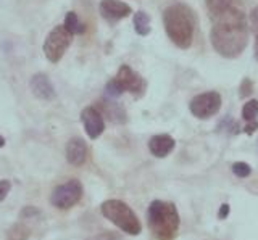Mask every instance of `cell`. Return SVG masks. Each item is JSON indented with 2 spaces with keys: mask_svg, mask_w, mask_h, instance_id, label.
Segmentation results:
<instances>
[{
  "mask_svg": "<svg viewBox=\"0 0 258 240\" xmlns=\"http://www.w3.org/2000/svg\"><path fill=\"white\" fill-rule=\"evenodd\" d=\"M212 20L213 26L210 31V42L215 52L224 58H237L248 44V25L244 7L242 4L236 5Z\"/></svg>",
  "mask_w": 258,
  "mask_h": 240,
  "instance_id": "cell-1",
  "label": "cell"
},
{
  "mask_svg": "<svg viewBox=\"0 0 258 240\" xmlns=\"http://www.w3.org/2000/svg\"><path fill=\"white\" fill-rule=\"evenodd\" d=\"M163 26L171 42L179 49H189L196 33V17L184 4H173L163 10Z\"/></svg>",
  "mask_w": 258,
  "mask_h": 240,
  "instance_id": "cell-2",
  "label": "cell"
},
{
  "mask_svg": "<svg viewBox=\"0 0 258 240\" xmlns=\"http://www.w3.org/2000/svg\"><path fill=\"white\" fill-rule=\"evenodd\" d=\"M147 222L157 240H174L179 230V213L171 202L153 200L147 210Z\"/></svg>",
  "mask_w": 258,
  "mask_h": 240,
  "instance_id": "cell-3",
  "label": "cell"
},
{
  "mask_svg": "<svg viewBox=\"0 0 258 240\" xmlns=\"http://www.w3.org/2000/svg\"><path fill=\"white\" fill-rule=\"evenodd\" d=\"M100 211L110 222L129 235H139L142 232V224L137 214L131 210V206L121 200H107L102 203Z\"/></svg>",
  "mask_w": 258,
  "mask_h": 240,
  "instance_id": "cell-4",
  "label": "cell"
},
{
  "mask_svg": "<svg viewBox=\"0 0 258 240\" xmlns=\"http://www.w3.org/2000/svg\"><path fill=\"white\" fill-rule=\"evenodd\" d=\"M73 42V34L63 25L55 26L44 42V53L48 61L58 63Z\"/></svg>",
  "mask_w": 258,
  "mask_h": 240,
  "instance_id": "cell-5",
  "label": "cell"
},
{
  "mask_svg": "<svg viewBox=\"0 0 258 240\" xmlns=\"http://www.w3.org/2000/svg\"><path fill=\"white\" fill-rule=\"evenodd\" d=\"M81 198H83V184L78 179H70L53 189L50 203L58 210H70Z\"/></svg>",
  "mask_w": 258,
  "mask_h": 240,
  "instance_id": "cell-6",
  "label": "cell"
},
{
  "mask_svg": "<svg viewBox=\"0 0 258 240\" xmlns=\"http://www.w3.org/2000/svg\"><path fill=\"white\" fill-rule=\"evenodd\" d=\"M220 108H221V95L215 91L199 94L189 103L190 113L199 119H208L215 116L220 111Z\"/></svg>",
  "mask_w": 258,
  "mask_h": 240,
  "instance_id": "cell-7",
  "label": "cell"
},
{
  "mask_svg": "<svg viewBox=\"0 0 258 240\" xmlns=\"http://www.w3.org/2000/svg\"><path fill=\"white\" fill-rule=\"evenodd\" d=\"M115 81L119 84L123 92H129V94L136 95V97H141V95L145 92V87H147L144 77L139 73H136V71L127 65H123L118 69Z\"/></svg>",
  "mask_w": 258,
  "mask_h": 240,
  "instance_id": "cell-8",
  "label": "cell"
},
{
  "mask_svg": "<svg viewBox=\"0 0 258 240\" xmlns=\"http://www.w3.org/2000/svg\"><path fill=\"white\" fill-rule=\"evenodd\" d=\"M81 121L84 124L86 134L89 135V139H97L100 137L105 131V121L103 115L99 111L97 107H86L81 113Z\"/></svg>",
  "mask_w": 258,
  "mask_h": 240,
  "instance_id": "cell-9",
  "label": "cell"
},
{
  "mask_svg": "<svg viewBox=\"0 0 258 240\" xmlns=\"http://www.w3.org/2000/svg\"><path fill=\"white\" fill-rule=\"evenodd\" d=\"M100 13L107 21L116 23L123 18H127L129 15L133 13V10H131V7L124 2H121V0H102Z\"/></svg>",
  "mask_w": 258,
  "mask_h": 240,
  "instance_id": "cell-10",
  "label": "cell"
},
{
  "mask_svg": "<svg viewBox=\"0 0 258 240\" xmlns=\"http://www.w3.org/2000/svg\"><path fill=\"white\" fill-rule=\"evenodd\" d=\"M29 89L36 99L50 102L55 99V89L50 83V79L47 77L44 73H37L29 79Z\"/></svg>",
  "mask_w": 258,
  "mask_h": 240,
  "instance_id": "cell-11",
  "label": "cell"
},
{
  "mask_svg": "<svg viewBox=\"0 0 258 240\" xmlns=\"http://www.w3.org/2000/svg\"><path fill=\"white\" fill-rule=\"evenodd\" d=\"M67 159L73 166H83L87 159V145L81 137H71L67 143Z\"/></svg>",
  "mask_w": 258,
  "mask_h": 240,
  "instance_id": "cell-12",
  "label": "cell"
},
{
  "mask_svg": "<svg viewBox=\"0 0 258 240\" xmlns=\"http://www.w3.org/2000/svg\"><path fill=\"white\" fill-rule=\"evenodd\" d=\"M176 147V142L171 135L168 134H158L153 135V137L149 140V150L153 156L157 158H165L168 156Z\"/></svg>",
  "mask_w": 258,
  "mask_h": 240,
  "instance_id": "cell-13",
  "label": "cell"
},
{
  "mask_svg": "<svg viewBox=\"0 0 258 240\" xmlns=\"http://www.w3.org/2000/svg\"><path fill=\"white\" fill-rule=\"evenodd\" d=\"M99 111L103 115H107L110 121L123 124L126 123V111L121 108L115 102H100L99 103Z\"/></svg>",
  "mask_w": 258,
  "mask_h": 240,
  "instance_id": "cell-14",
  "label": "cell"
},
{
  "mask_svg": "<svg viewBox=\"0 0 258 240\" xmlns=\"http://www.w3.org/2000/svg\"><path fill=\"white\" fill-rule=\"evenodd\" d=\"M240 4H242L240 0H205L210 18H213L216 15H220V13L229 10L236 5H240Z\"/></svg>",
  "mask_w": 258,
  "mask_h": 240,
  "instance_id": "cell-15",
  "label": "cell"
},
{
  "mask_svg": "<svg viewBox=\"0 0 258 240\" xmlns=\"http://www.w3.org/2000/svg\"><path fill=\"white\" fill-rule=\"evenodd\" d=\"M134 29L139 36H147L150 33V17L145 12L139 10L137 13H134Z\"/></svg>",
  "mask_w": 258,
  "mask_h": 240,
  "instance_id": "cell-16",
  "label": "cell"
},
{
  "mask_svg": "<svg viewBox=\"0 0 258 240\" xmlns=\"http://www.w3.org/2000/svg\"><path fill=\"white\" fill-rule=\"evenodd\" d=\"M31 235V229L23 222H16L8 229L7 240H28Z\"/></svg>",
  "mask_w": 258,
  "mask_h": 240,
  "instance_id": "cell-17",
  "label": "cell"
},
{
  "mask_svg": "<svg viewBox=\"0 0 258 240\" xmlns=\"http://www.w3.org/2000/svg\"><path fill=\"white\" fill-rule=\"evenodd\" d=\"M63 26L67 28L73 36H75V34L84 33V26H83V23L79 21L78 13H76V12H68V13H67V17H64Z\"/></svg>",
  "mask_w": 258,
  "mask_h": 240,
  "instance_id": "cell-18",
  "label": "cell"
},
{
  "mask_svg": "<svg viewBox=\"0 0 258 240\" xmlns=\"http://www.w3.org/2000/svg\"><path fill=\"white\" fill-rule=\"evenodd\" d=\"M258 116V100H248L244 108H242V118L245 119V121H255Z\"/></svg>",
  "mask_w": 258,
  "mask_h": 240,
  "instance_id": "cell-19",
  "label": "cell"
},
{
  "mask_svg": "<svg viewBox=\"0 0 258 240\" xmlns=\"http://www.w3.org/2000/svg\"><path fill=\"white\" fill-rule=\"evenodd\" d=\"M123 89L119 87V84L115 81V77L111 79V81H108V84L105 86V95H107L108 99H118L119 95H123Z\"/></svg>",
  "mask_w": 258,
  "mask_h": 240,
  "instance_id": "cell-20",
  "label": "cell"
},
{
  "mask_svg": "<svg viewBox=\"0 0 258 240\" xmlns=\"http://www.w3.org/2000/svg\"><path fill=\"white\" fill-rule=\"evenodd\" d=\"M232 173L236 174L237 178L244 179V178H248V176L252 174V168L244 162H237V163L232 165Z\"/></svg>",
  "mask_w": 258,
  "mask_h": 240,
  "instance_id": "cell-21",
  "label": "cell"
},
{
  "mask_svg": "<svg viewBox=\"0 0 258 240\" xmlns=\"http://www.w3.org/2000/svg\"><path fill=\"white\" fill-rule=\"evenodd\" d=\"M252 92H253V83L250 81L248 77H244V81H242L239 86V97L245 99L248 95H252Z\"/></svg>",
  "mask_w": 258,
  "mask_h": 240,
  "instance_id": "cell-22",
  "label": "cell"
},
{
  "mask_svg": "<svg viewBox=\"0 0 258 240\" xmlns=\"http://www.w3.org/2000/svg\"><path fill=\"white\" fill-rule=\"evenodd\" d=\"M40 216V211L37 210L36 206H24V210L21 211V218H39Z\"/></svg>",
  "mask_w": 258,
  "mask_h": 240,
  "instance_id": "cell-23",
  "label": "cell"
},
{
  "mask_svg": "<svg viewBox=\"0 0 258 240\" xmlns=\"http://www.w3.org/2000/svg\"><path fill=\"white\" fill-rule=\"evenodd\" d=\"M12 190V182L10 181H0V202H4L7 195Z\"/></svg>",
  "mask_w": 258,
  "mask_h": 240,
  "instance_id": "cell-24",
  "label": "cell"
},
{
  "mask_svg": "<svg viewBox=\"0 0 258 240\" xmlns=\"http://www.w3.org/2000/svg\"><path fill=\"white\" fill-rule=\"evenodd\" d=\"M250 23H252L253 31H258V7H255L253 12L250 13Z\"/></svg>",
  "mask_w": 258,
  "mask_h": 240,
  "instance_id": "cell-25",
  "label": "cell"
},
{
  "mask_svg": "<svg viewBox=\"0 0 258 240\" xmlns=\"http://www.w3.org/2000/svg\"><path fill=\"white\" fill-rule=\"evenodd\" d=\"M244 129H245V132H247V134H253V132L258 129V123H256V119H255V121H248V124L244 127Z\"/></svg>",
  "mask_w": 258,
  "mask_h": 240,
  "instance_id": "cell-26",
  "label": "cell"
},
{
  "mask_svg": "<svg viewBox=\"0 0 258 240\" xmlns=\"http://www.w3.org/2000/svg\"><path fill=\"white\" fill-rule=\"evenodd\" d=\"M91 240H119L116 235H113V234H100V235H97V237H92Z\"/></svg>",
  "mask_w": 258,
  "mask_h": 240,
  "instance_id": "cell-27",
  "label": "cell"
},
{
  "mask_svg": "<svg viewBox=\"0 0 258 240\" xmlns=\"http://www.w3.org/2000/svg\"><path fill=\"white\" fill-rule=\"evenodd\" d=\"M228 214H229V205L224 203V205H221V210H220V214L218 216H220V219H224Z\"/></svg>",
  "mask_w": 258,
  "mask_h": 240,
  "instance_id": "cell-28",
  "label": "cell"
},
{
  "mask_svg": "<svg viewBox=\"0 0 258 240\" xmlns=\"http://www.w3.org/2000/svg\"><path fill=\"white\" fill-rule=\"evenodd\" d=\"M255 58L258 61V31H255Z\"/></svg>",
  "mask_w": 258,
  "mask_h": 240,
  "instance_id": "cell-29",
  "label": "cell"
},
{
  "mask_svg": "<svg viewBox=\"0 0 258 240\" xmlns=\"http://www.w3.org/2000/svg\"><path fill=\"white\" fill-rule=\"evenodd\" d=\"M5 145V139L2 137V135H0V148H2Z\"/></svg>",
  "mask_w": 258,
  "mask_h": 240,
  "instance_id": "cell-30",
  "label": "cell"
}]
</instances>
